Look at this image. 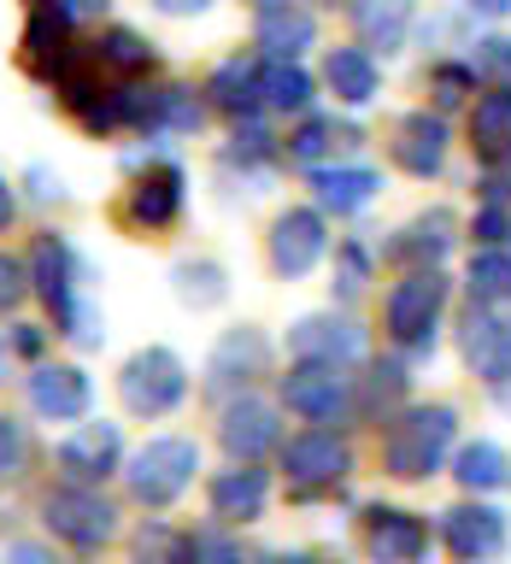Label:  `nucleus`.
I'll return each instance as SVG.
<instances>
[{"label": "nucleus", "mask_w": 511, "mask_h": 564, "mask_svg": "<svg viewBox=\"0 0 511 564\" xmlns=\"http://www.w3.org/2000/svg\"><path fill=\"white\" fill-rule=\"evenodd\" d=\"M324 88L335 95V106L365 112V106L382 95V65H377V53H365V47H329V53H324Z\"/></svg>", "instance_id": "a878e982"}, {"label": "nucleus", "mask_w": 511, "mask_h": 564, "mask_svg": "<svg viewBox=\"0 0 511 564\" xmlns=\"http://www.w3.org/2000/svg\"><path fill=\"white\" fill-rule=\"evenodd\" d=\"M405 394V365L400 359H382V365H370V377L359 382L352 377V412H365V417H377V412H388Z\"/></svg>", "instance_id": "c9c22d12"}, {"label": "nucleus", "mask_w": 511, "mask_h": 564, "mask_svg": "<svg viewBox=\"0 0 511 564\" xmlns=\"http://www.w3.org/2000/svg\"><path fill=\"white\" fill-rule=\"evenodd\" d=\"M24 188H30L35 206H59V200H65V176L47 171V165H30V171H24Z\"/></svg>", "instance_id": "49530a36"}, {"label": "nucleus", "mask_w": 511, "mask_h": 564, "mask_svg": "<svg viewBox=\"0 0 511 564\" xmlns=\"http://www.w3.org/2000/svg\"><path fill=\"white\" fill-rule=\"evenodd\" d=\"M458 352H465V365L488 388L505 382L511 377V306H482V300H470L465 324H458Z\"/></svg>", "instance_id": "dca6fc26"}, {"label": "nucleus", "mask_w": 511, "mask_h": 564, "mask_svg": "<svg viewBox=\"0 0 511 564\" xmlns=\"http://www.w3.org/2000/svg\"><path fill=\"white\" fill-rule=\"evenodd\" d=\"M130 564H183V529H171L165 518H148L130 535Z\"/></svg>", "instance_id": "58836bf2"}, {"label": "nucleus", "mask_w": 511, "mask_h": 564, "mask_svg": "<svg viewBox=\"0 0 511 564\" xmlns=\"http://www.w3.org/2000/svg\"><path fill=\"white\" fill-rule=\"evenodd\" d=\"M30 465V435L12 412H0V482H18Z\"/></svg>", "instance_id": "79ce46f5"}, {"label": "nucleus", "mask_w": 511, "mask_h": 564, "mask_svg": "<svg viewBox=\"0 0 511 564\" xmlns=\"http://www.w3.org/2000/svg\"><path fill=\"white\" fill-rule=\"evenodd\" d=\"M276 564H341V558H329V553H289V558H276Z\"/></svg>", "instance_id": "5fc2aeb1"}, {"label": "nucleus", "mask_w": 511, "mask_h": 564, "mask_svg": "<svg viewBox=\"0 0 511 564\" xmlns=\"http://www.w3.org/2000/svg\"><path fill=\"white\" fill-rule=\"evenodd\" d=\"M171 294H176V306H188V312H218L224 300H229V271L218 259H176L171 264Z\"/></svg>", "instance_id": "473e14b6"}, {"label": "nucleus", "mask_w": 511, "mask_h": 564, "mask_svg": "<svg viewBox=\"0 0 511 564\" xmlns=\"http://www.w3.org/2000/svg\"><path fill=\"white\" fill-rule=\"evenodd\" d=\"M77 59H83V53H77V42H70V18L47 12V7H30V24H24V65H30V77L53 88Z\"/></svg>", "instance_id": "4be33fe9"}, {"label": "nucleus", "mask_w": 511, "mask_h": 564, "mask_svg": "<svg viewBox=\"0 0 511 564\" xmlns=\"http://www.w3.org/2000/svg\"><path fill=\"white\" fill-rule=\"evenodd\" d=\"M470 236L482 241V247H500V253H511V206H476Z\"/></svg>", "instance_id": "a18cd8bd"}, {"label": "nucleus", "mask_w": 511, "mask_h": 564, "mask_svg": "<svg viewBox=\"0 0 511 564\" xmlns=\"http://www.w3.org/2000/svg\"><path fill=\"white\" fill-rule=\"evenodd\" d=\"M441 546H447L453 564H493L511 546V518L476 494V500L441 511Z\"/></svg>", "instance_id": "9b49d317"}, {"label": "nucleus", "mask_w": 511, "mask_h": 564, "mask_svg": "<svg viewBox=\"0 0 511 564\" xmlns=\"http://www.w3.org/2000/svg\"><path fill=\"white\" fill-rule=\"evenodd\" d=\"M388 153H394V165H400L405 176L430 183V176H441V165H447V153H453L447 118L430 112V106H417V112L394 118V141H388Z\"/></svg>", "instance_id": "a211bd4d"}, {"label": "nucleus", "mask_w": 511, "mask_h": 564, "mask_svg": "<svg viewBox=\"0 0 511 564\" xmlns=\"http://www.w3.org/2000/svg\"><path fill=\"white\" fill-rule=\"evenodd\" d=\"M453 476L465 494H505L511 488V453L500 441H465L453 453Z\"/></svg>", "instance_id": "72a5a7b5"}, {"label": "nucleus", "mask_w": 511, "mask_h": 564, "mask_svg": "<svg viewBox=\"0 0 511 564\" xmlns=\"http://www.w3.org/2000/svg\"><path fill=\"white\" fill-rule=\"evenodd\" d=\"M88 59H95L106 77L135 83V77H148V70H153V42L141 30H130V24H112V30H100V42L88 47Z\"/></svg>", "instance_id": "2f4dec72"}, {"label": "nucleus", "mask_w": 511, "mask_h": 564, "mask_svg": "<svg viewBox=\"0 0 511 564\" xmlns=\"http://www.w3.org/2000/svg\"><path fill=\"white\" fill-rule=\"evenodd\" d=\"M211 7V0H153V12H165V18H200Z\"/></svg>", "instance_id": "3c124183"}, {"label": "nucleus", "mask_w": 511, "mask_h": 564, "mask_svg": "<svg viewBox=\"0 0 511 564\" xmlns=\"http://www.w3.org/2000/svg\"><path fill=\"white\" fill-rule=\"evenodd\" d=\"M365 553H370V564H423L430 523L405 506H370L365 511Z\"/></svg>", "instance_id": "412c9836"}, {"label": "nucleus", "mask_w": 511, "mask_h": 564, "mask_svg": "<svg viewBox=\"0 0 511 564\" xmlns=\"http://www.w3.org/2000/svg\"><path fill=\"white\" fill-rule=\"evenodd\" d=\"M47 341H53V329H42V324H12L7 352H18V359H42Z\"/></svg>", "instance_id": "de8ad7c7"}, {"label": "nucleus", "mask_w": 511, "mask_h": 564, "mask_svg": "<svg viewBox=\"0 0 511 564\" xmlns=\"http://www.w3.org/2000/svg\"><path fill=\"white\" fill-rule=\"evenodd\" d=\"M12 218H18V194H12V183L0 176V236L12 229Z\"/></svg>", "instance_id": "864d4df0"}, {"label": "nucleus", "mask_w": 511, "mask_h": 564, "mask_svg": "<svg viewBox=\"0 0 511 564\" xmlns=\"http://www.w3.org/2000/svg\"><path fill=\"white\" fill-rule=\"evenodd\" d=\"M0 564H59V558H53V546H42V541H12Z\"/></svg>", "instance_id": "8fccbe9b"}, {"label": "nucleus", "mask_w": 511, "mask_h": 564, "mask_svg": "<svg viewBox=\"0 0 511 564\" xmlns=\"http://www.w3.org/2000/svg\"><path fill=\"white\" fill-rule=\"evenodd\" d=\"M24 300H30V264L18 259V253H7V247H0V317L18 312Z\"/></svg>", "instance_id": "c03bdc74"}, {"label": "nucleus", "mask_w": 511, "mask_h": 564, "mask_svg": "<svg viewBox=\"0 0 511 564\" xmlns=\"http://www.w3.org/2000/svg\"><path fill=\"white\" fill-rule=\"evenodd\" d=\"M188 388H194V377H188L183 352H171V347H135L118 365V400L130 417H148V423L171 417L188 400Z\"/></svg>", "instance_id": "39448f33"}, {"label": "nucleus", "mask_w": 511, "mask_h": 564, "mask_svg": "<svg viewBox=\"0 0 511 564\" xmlns=\"http://www.w3.org/2000/svg\"><path fill=\"white\" fill-rule=\"evenodd\" d=\"M365 347H370V335L365 324L352 312H306V317H294L289 324V352L294 359H317V365H359L365 359Z\"/></svg>", "instance_id": "4468645a"}, {"label": "nucleus", "mask_w": 511, "mask_h": 564, "mask_svg": "<svg viewBox=\"0 0 511 564\" xmlns=\"http://www.w3.org/2000/svg\"><path fill=\"white\" fill-rule=\"evenodd\" d=\"M183 564H247V553L229 529L206 523V529H194V535H183Z\"/></svg>", "instance_id": "ea45409f"}, {"label": "nucleus", "mask_w": 511, "mask_h": 564, "mask_svg": "<svg viewBox=\"0 0 511 564\" xmlns=\"http://www.w3.org/2000/svg\"><path fill=\"white\" fill-rule=\"evenodd\" d=\"M53 458H59L65 482L100 488L106 476L123 470V430L106 423V417H83V423H70V435L53 447Z\"/></svg>", "instance_id": "2eb2a0df"}, {"label": "nucleus", "mask_w": 511, "mask_h": 564, "mask_svg": "<svg viewBox=\"0 0 511 564\" xmlns=\"http://www.w3.org/2000/svg\"><path fill=\"white\" fill-rule=\"evenodd\" d=\"M206 130V95L188 83H159L153 135H200Z\"/></svg>", "instance_id": "f704fd0d"}, {"label": "nucleus", "mask_w": 511, "mask_h": 564, "mask_svg": "<svg viewBox=\"0 0 511 564\" xmlns=\"http://www.w3.org/2000/svg\"><path fill=\"white\" fill-rule=\"evenodd\" d=\"M470 300H482V306H511V253L500 247H482V253L470 259Z\"/></svg>", "instance_id": "e433bc0d"}, {"label": "nucleus", "mask_w": 511, "mask_h": 564, "mask_svg": "<svg viewBox=\"0 0 511 564\" xmlns=\"http://www.w3.org/2000/svg\"><path fill=\"white\" fill-rule=\"evenodd\" d=\"M30 294H42V306L53 312V335H65L77 352H95L106 341V312L100 300L88 294V264L70 247V236L59 229H42L30 241Z\"/></svg>", "instance_id": "f257e3e1"}, {"label": "nucleus", "mask_w": 511, "mask_h": 564, "mask_svg": "<svg viewBox=\"0 0 511 564\" xmlns=\"http://www.w3.org/2000/svg\"><path fill=\"white\" fill-rule=\"evenodd\" d=\"M276 400L306 423H341L352 412V377L341 365H317V359H294L276 377Z\"/></svg>", "instance_id": "6e6552de"}, {"label": "nucleus", "mask_w": 511, "mask_h": 564, "mask_svg": "<svg viewBox=\"0 0 511 564\" xmlns=\"http://www.w3.org/2000/svg\"><path fill=\"white\" fill-rule=\"evenodd\" d=\"M206 506L218 523H259L271 506V476L259 465H229L206 482Z\"/></svg>", "instance_id": "b1692460"}, {"label": "nucleus", "mask_w": 511, "mask_h": 564, "mask_svg": "<svg viewBox=\"0 0 511 564\" xmlns=\"http://www.w3.org/2000/svg\"><path fill=\"white\" fill-rule=\"evenodd\" d=\"M317 100V77L300 59H259V106L276 118H306Z\"/></svg>", "instance_id": "7c9ffc66"}, {"label": "nucleus", "mask_w": 511, "mask_h": 564, "mask_svg": "<svg viewBox=\"0 0 511 564\" xmlns=\"http://www.w3.org/2000/svg\"><path fill=\"white\" fill-rule=\"evenodd\" d=\"M118 476H123V488H130L135 506L165 511V506L183 500L194 488V476H200V441L194 435H148L135 453H123Z\"/></svg>", "instance_id": "7ed1b4c3"}, {"label": "nucleus", "mask_w": 511, "mask_h": 564, "mask_svg": "<svg viewBox=\"0 0 511 564\" xmlns=\"http://www.w3.org/2000/svg\"><path fill=\"white\" fill-rule=\"evenodd\" d=\"M253 47L259 59H306L317 47V12L300 7V0H259Z\"/></svg>", "instance_id": "aec40b11"}, {"label": "nucleus", "mask_w": 511, "mask_h": 564, "mask_svg": "<svg viewBox=\"0 0 511 564\" xmlns=\"http://www.w3.org/2000/svg\"><path fill=\"white\" fill-rule=\"evenodd\" d=\"M470 65L482 83H511V35H482L470 53Z\"/></svg>", "instance_id": "37998d69"}, {"label": "nucleus", "mask_w": 511, "mask_h": 564, "mask_svg": "<svg viewBox=\"0 0 511 564\" xmlns=\"http://www.w3.org/2000/svg\"><path fill=\"white\" fill-rule=\"evenodd\" d=\"M306 188H312L317 212L352 218V212H365L382 194V176L370 165H317V171H306Z\"/></svg>", "instance_id": "393cba45"}, {"label": "nucleus", "mask_w": 511, "mask_h": 564, "mask_svg": "<svg viewBox=\"0 0 511 564\" xmlns=\"http://www.w3.org/2000/svg\"><path fill=\"white\" fill-rule=\"evenodd\" d=\"M458 441V412L447 400H417L405 405V412L388 417L382 430V470L394 476V482H430V476L447 465Z\"/></svg>", "instance_id": "f03ea898"}, {"label": "nucleus", "mask_w": 511, "mask_h": 564, "mask_svg": "<svg viewBox=\"0 0 511 564\" xmlns=\"http://www.w3.org/2000/svg\"><path fill=\"white\" fill-rule=\"evenodd\" d=\"M370 247L365 241H341L335 247V276H329V294L335 300H359L365 294V282H370Z\"/></svg>", "instance_id": "a19ab883"}, {"label": "nucleus", "mask_w": 511, "mask_h": 564, "mask_svg": "<svg viewBox=\"0 0 511 564\" xmlns=\"http://www.w3.org/2000/svg\"><path fill=\"white\" fill-rule=\"evenodd\" d=\"M317 7H352V0H317Z\"/></svg>", "instance_id": "6e6d98bb"}, {"label": "nucleus", "mask_w": 511, "mask_h": 564, "mask_svg": "<svg viewBox=\"0 0 511 564\" xmlns=\"http://www.w3.org/2000/svg\"><path fill=\"white\" fill-rule=\"evenodd\" d=\"M218 447L229 465H259L264 453L282 447V412L259 394H236L218 405Z\"/></svg>", "instance_id": "ddd939ff"}, {"label": "nucleus", "mask_w": 511, "mask_h": 564, "mask_svg": "<svg viewBox=\"0 0 511 564\" xmlns=\"http://www.w3.org/2000/svg\"><path fill=\"white\" fill-rule=\"evenodd\" d=\"M0 377H7V359H0Z\"/></svg>", "instance_id": "4d7b16f0"}, {"label": "nucleus", "mask_w": 511, "mask_h": 564, "mask_svg": "<svg viewBox=\"0 0 511 564\" xmlns=\"http://www.w3.org/2000/svg\"><path fill=\"white\" fill-rule=\"evenodd\" d=\"M441 312H447V276L441 271H405L382 300V335L400 352L423 359V352H435Z\"/></svg>", "instance_id": "20e7f679"}, {"label": "nucleus", "mask_w": 511, "mask_h": 564, "mask_svg": "<svg viewBox=\"0 0 511 564\" xmlns=\"http://www.w3.org/2000/svg\"><path fill=\"white\" fill-rule=\"evenodd\" d=\"M264 259H271V271H276L282 282L312 276L317 264L329 259V224H324V212H317V206L276 212L271 236H264Z\"/></svg>", "instance_id": "9d476101"}, {"label": "nucleus", "mask_w": 511, "mask_h": 564, "mask_svg": "<svg viewBox=\"0 0 511 564\" xmlns=\"http://www.w3.org/2000/svg\"><path fill=\"white\" fill-rule=\"evenodd\" d=\"M352 30H359V47L365 53H400L412 42V24H417V0H352Z\"/></svg>", "instance_id": "c85d7f7f"}, {"label": "nucleus", "mask_w": 511, "mask_h": 564, "mask_svg": "<svg viewBox=\"0 0 511 564\" xmlns=\"http://www.w3.org/2000/svg\"><path fill=\"white\" fill-rule=\"evenodd\" d=\"M470 148L488 171H511V83H488L470 100Z\"/></svg>", "instance_id": "5701e85b"}, {"label": "nucleus", "mask_w": 511, "mask_h": 564, "mask_svg": "<svg viewBox=\"0 0 511 564\" xmlns=\"http://www.w3.org/2000/svg\"><path fill=\"white\" fill-rule=\"evenodd\" d=\"M476 88H482V77H476V65H470V59H435V65H430L435 112H453V106H465Z\"/></svg>", "instance_id": "4c0bfd02"}, {"label": "nucleus", "mask_w": 511, "mask_h": 564, "mask_svg": "<svg viewBox=\"0 0 511 564\" xmlns=\"http://www.w3.org/2000/svg\"><path fill=\"white\" fill-rule=\"evenodd\" d=\"M282 470H289V488H294V500H317V494H335L352 476V447L335 430H306V435H294V441H282Z\"/></svg>", "instance_id": "0eeeda50"}, {"label": "nucleus", "mask_w": 511, "mask_h": 564, "mask_svg": "<svg viewBox=\"0 0 511 564\" xmlns=\"http://www.w3.org/2000/svg\"><path fill=\"white\" fill-rule=\"evenodd\" d=\"M42 529L70 553H100L106 541H118V506L100 488L65 482L42 500Z\"/></svg>", "instance_id": "423d86ee"}, {"label": "nucleus", "mask_w": 511, "mask_h": 564, "mask_svg": "<svg viewBox=\"0 0 511 564\" xmlns=\"http://www.w3.org/2000/svg\"><path fill=\"white\" fill-rule=\"evenodd\" d=\"M30 7H47V12H59V18H70V24H88V18L112 12V0H30Z\"/></svg>", "instance_id": "09e8293b"}, {"label": "nucleus", "mask_w": 511, "mask_h": 564, "mask_svg": "<svg viewBox=\"0 0 511 564\" xmlns=\"http://www.w3.org/2000/svg\"><path fill=\"white\" fill-rule=\"evenodd\" d=\"M470 18H511V0H465Z\"/></svg>", "instance_id": "603ef678"}, {"label": "nucleus", "mask_w": 511, "mask_h": 564, "mask_svg": "<svg viewBox=\"0 0 511 564\" xmlns=\"http://www.w3.org/2000/svg\"><path fill=\"white\" fill-rule=\"evenodd\" d=\"M264 370H271V341H264V329H253V324H236V329H224L218 341H211V352H206V400H236V394H247Z\"/></svg>", "instance_id": "1a4fd4ad"}, {"label": "nucleus", "mask_w": 511, "mask_h": 564, "mask_svg": "<svg viewBox=\"0 0 511 564\" xmlns=\"http://www.w3.org/2000/svg\"><path fill=\"white\" fill-rule=\"evenodd\" d=\"M200 95H206L211 112H224V118H259L264 112L259 106V59H241V53L218 59Z\"/></svg>", "instance_id": "c756f323"}, {"label": "nucleus", "mask_w": 511, "mask_h": 564, "mask_svg": "<svg viewBox=\"0 0 511 564\" xmlns=\"http://www.w3.org/2000/svg\"><path fill=\"white\" fill-rule=\"evenodd\" d=\"M24 394L42 423H83L88 405H95V382H88L83 365H35L24 377Z\"/></svg>", "instance_id": "6ab92c4d"}, {"label": "nucleus", "mask_w": 511, "mask_h": 564, "mask_svg": "<svg viewBox=\"0 0 511 564\" xmlns=\"http://www.w3.org/2000/svg\"><path fill=\"white\" fill-rule=\"evenodd\" d=\"M218 159H224V171H241V183H253V194H259L282 159V141L264 118H236V130H229Z\"/></svg>", "instance_id": "cd10ccee"}, {"label": "nucleus", "mask_w": 511, "mask_h": 564, "mask_svg": "<svg viewBox=\"0 0 511 564\" xmlns=\"http://www.w3.org/2000/svg\"><path fill=\"white\" fill-rule=\"evenodd\" d=\"M453 247H458V218L447 206H430L382 241V259L400 264V271H441V259H447Z\"/></svg>", "instance_id": "f3484780"}, {"label": "nucleus", "mask_w": 511, "mask_h": 564, "mask_svg": "<svg viewBox=\"0 0 511 564\" xmlns=\"http://www.w3.org/2000/svg\"><path fill=\"white\" fill-rule=\"evenodd\" d=\"M359 130L352 123H341L335 112H306V118H294V130L282 135V159H294V165H306V171H317V165H329L341 148H359Z\"/></svg>", "instance_id": "bb28decb"}, {"label": "nucleus", "mask_w": 511, "mask_h": 564, "mask_svg": "<svg viewBox=\"0 0 511 564\" xmlns=\"http://www.w3.org/2000/svg\"><path fill=\"white\" fill-rule=\"evenodd\" d=\"M183 206H188V171H183V159H148V165L135 171L130 194H123V218H130L135 229H148V236L171 229L176 218H183Z\"/></svg>", "instance_id": "f8f14e48"}]
</instances>
